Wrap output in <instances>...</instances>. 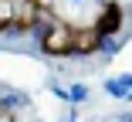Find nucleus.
<instances>
[{
  "mask_svg": "<svg viewBox=\"0 0 132 122\" xmlns=\"http://www.w3.org/2000/svg\"><path fill=\"white\" fill-rule=\"evenodd\" d=\"M122 24H125V7L119 4V0H105V4L98 7V14H95V27L105 37H115L122 31Z\"/></svg>",
  "mask_w": 132,
  "mask_h": 122,
  "instance_id": "obj_1",
  "label": "nucleus"
}]
</instances>
